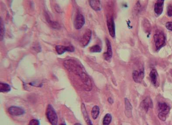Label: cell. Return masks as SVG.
<instances>
[{"label":"cell","mask_w":172,"mask_h":125,"mask_svg":"<svg viewBox=\"0 0 172 125\" xmlns=\"http://www.w3.org/2000/svg\"><path fill=\"white\" fill-rule=\"evenodd\" d=\"M125 107H126V115L127 117L130 118L131 117L132 115V107L131 104L130 103L129 100L127 98L125 99Z\"/></svg>","instance_id":"5bb4252c"},{"label":"cell","mask_w":172,"mask_h":125,"mask_svg":"<svg viewBox=\"0 0 172 125\" xmlns=\"http://www.w3.org/2000/svg\"><path fill=\"white\" fill-rule=\"evenodd\" d=\"M74 125H82L81 124H79V123H76V124H74Z\"/></svg>","instance_id":"83f0119b"},{"label":"cell","mask_w":172,"mask_h":125,"mask_svg":"<svg viewBox=\"0 0 172 125\" xmlns=\"http://www.w3.org/2000/svg\"><path fill=\"white\" fill-rule=\"evenodd\" d=\"M81 111H82V114L84 116V119L86 121L87 125H93L92 123L91 120L90 119L89 116L88 115L87 112L86 110V107L84 104H82L81 105Z\"/></svg>","instance_id":"9a60e30c"},{"label":"cell","mask_w":172,"mask_h":125,"mask_svg":"<svg viewBox=\"0 0 172 125\" xmlns=\"http://www.w3.org/2000/svg\"><path fill=\"white\" fill-rule=\"evenodd\" d=\"M56 52L59 55H62L65 53L66 51L68 52H74L75 48L73 46H64L62 45H57L56 47Z\"/></svg>","instance_id":"52a82bcc"},{"label":"cell","mask_w":172,"mask_h":125,"mask_svg":"<svg viewBox=\"0 0 172 125\" xmlns=\"http://www.w3.org/2000/svg\"><path fill=\"white\" fill-rule=\"evenodd\" d=\"M107 25L110 34L112 38H114L115 36V29L113 18H111L108 20Z\"/></svg>","instance_id":"30bf717a"},{"label":"cell","mask_w":172,"mask_h":125,"mask_svg":"<svg viewBox=\"0 0 172 125\" xmlns=\"http://www.w3.org/2000/svg\"><path fill=\"white\" fill-rule=\"evenodd\" d=\"M11 90V87L9 85L6 83H0V91L1 92H9Z\"/></svg>","instance_id":"ac0fdd59"},{"label":"cell","mask_w":172,"mask_h":125,"mask_svg":"<svg viewBox=\"0 0 172 125\" xmlns=\"http://www.w3.org/2000/svg\"><path fill=\"white\" fill-rule=\"evenodd\" d=\"M60 125H66L65 124H61Z\"/></svg>","instance_id":"f1b7e54d"},{"label":"cell","mask_w":172,"mask_h":125,"mask_svg":"<svg viewBox=\"0 0 172 125\" xmlns=\"http://www.w3.org/2000/svg\"><path fill=\"white\" fill-rule=\"evenodd\" d=\"M144 77V70H141L139 71L134 70L132 72V77L134 81L137 83L142 82Z\"/></svg>","instance_id":"ba28073f"},{"label":"cell","mask_w":172,"mask_h":125,"mask_svg":"<svg viewBox=\"0 0 172 125\" xmlns=\"http://www.w3.org/2000/svg\"><path fill=\"white\" fill-rule=\"evenodd\" d=\"M46 20L47 22L50 25L51 27H52V28H54V29H60V25L58 23L56 22L53 21H51V20L50 18H49V16L47 15H46Z\"/></svg>","instance_id":"e0dca14e"},{"label":"cell","mask_w":172,"mask_h":125,"mask_svg":"<svg viewBox=\"0 0 172 125\" xmlns=\"http://www.w3.org/2000/svg\"><path fill=\"white\" fill-rule=\"evenodd\" d=\"M167 15L169 17H172V4H170L167 7Z\"/></svg>","instance_id":"cb8c5ba5"},{"label":"cell","mask_w":172,"mask_h":125,"mask_svg":"<svg viewBox=\"0 0 172 125\" xmlns=\"http://www.w3.org/2000/svg\"><path fill=\"white\" fill-rule=\"evenodd\" d=\"M108 102L110 104H112L114 103V101L110 97V98H109L108 99Z\"/></svg>","instance_id":"4316f807"},{"label":"cell","mask_w":172,"mask_h":125,"mask_svg":"<svg viewBox=\"0 0 172 125\" xmlns=\"http://www.w3.org/2000/svg\"><path fill=\"white\" fill-rule=\"evenodd\" d=\"M156 47L157 50L160 49L164 45L166 42V37L162 32H157L154 36Z\"/></svg>","instance_id":"3957f363"},{"label":"cell","mask_w":172,"mask_h":125,"mask_svg":"<svg viewBox=\"0 0 172 125\" xmlns=\"http://www.w3.org/2000/svg\"><path fill=\"white\" fill-rule=\"evenodd\" d=\"M90 4L93 9L95 11H99L101 10V1L98 0H91L90 1Z\"/></svg>","instance_id":"2e32d148"},{"label":"cell","mask_w":172,"mask_h":125,"mask_svg":"<svg viewBox=\"0 0 172 125\" xmlns=\"http://www.w3.org/2000/svg\"><path fill=\"white\" fill-rule=\"evenodd\" d=\"M164 2V1L158 0L154 6V10L156 14L157 15H160L162 14L163 11Z\"/></svg>","instance_id":"7c38bea8"},{"label":"cell","mask_w":172,"mask_h":125,"mask_svg":"<svg viewBox=\"0 0 172 125\" xmlns=\"http://www.w3.org/2000/svg\"><path fill=\"white\" fill-rule=\"evenodd\" d=\"M8 112L9 114L15 116H20L23 115L25 113V110L22 108L16 106H12L8 109Z\"/></svg>","instance_id":"8992f818"},{"label":"cell","mask_w":172,"mask_h":125,"mask_svg":"<svg viewBox=\"0 0 172 125\" xmlns=\"http://www.w3.org/2000/svg\"><path fill=\"white\" fill-rule=\"evenodd\" d=\"M153 107V103L150 97H147L141 102V107L145 111L147 112L150 108Z\"/></svg>","instance_id":"8fae6325"},{"label":"cell","mask_w":172,"mask_h":125,"mask_svg":"<svg viewBox=\"0 0 172 125\" xmlns=\"http://www.w3.org/2000/svg\"><path fill=\"white\" fill-rule=\"evenodd\" d=\"M112 120V116L110 114H106L103 119V125H109L110 124Z\"/></svg>","instance_id":"44dd1931"},{"label":"cell","mask_w":172,"mask_h":125,"mask_svg":"<svg viewBox=\"0 0 172 125\" xmlns=\"http://www.w3.org/2000/svg\"><path fill=\"white\" fill-rule=\"evenodd\" d=\"M100 113V109L97 106H95L93 107L91 111V115L93 120H96L98 117Z\"/></svg>","instance_id":"d6986e66"},{"label":"cell","mask_w":172,"mask_h":125,"mask_svg":"<svg viewBox=\"0 0 172 125\" xmlns=\"http://www.w3.org/2000/svg\"><path fill=\"white\" fill-rule=\"evenodd\" d=\"M170 107L166 103H159L158 104V117L162 121H166L167 116L170 111Z\"/></svg>","instance_id":"7a4b0ae2"},{"label":"cell","mask_w":172,"mask_h":125,"mask_svg":"<svg viewBox=\"0 0 172 125\" xmlns=\"http://www.w3.org/2000/svg\"><path fill=\"white\" fill-rule=\"evenodd\" d=\"M85 23V17L82 14H78L74 21V27L76 29H81Z\"/></svg>","instance_id":"5b68a950"},{"label":"cell","mask_w":172,"mask_h":125,"mask_svg":"<svg viewBox=\"0 0 172 125\" xmlns=\"http://www.w3.org/2000/svg\"><path fill=\"white\" fill-rule=\"evenodd\" d=\"M28 125H40V122L39 120H36V119H33V120H31Z\"/></svg>","instance_id":"603a6c76"},{"label":"cell","mask_w":172,"mask_h":125,"mask_svg":"<svg viewBox=\"0 0 172 125\" xmlns=\"http://www.w3.org/2000/svg\"><path fill=\"white\" fill-rule=\"evenodd\" d=\"M1 24H0V38L1 41H2L4 38V34H5V27H4V23L2 19L1 18V21H0Z\"/></svg>","instance_id":"ffe728a7"},{"label":"cell","mask_w":172,"mask_h":125,"mask_svg":"<svg viewBox=\"0 0 172 125\" xmlns=\"http://www.w3.org/2000/svg\"><path fill=\"white\" fill-rule=\"evenodd\" d=\"M105 41L108 50L106 53H104V56L106 60H108L111 58L112 56V51L111 44L108 39H106Z\"/></svg>","instance_id":"4fadbf2b"},{"label":"cell","mask_w":172,"mask_h":125,"mask_svg":"<svg viewBox=\"0 0 172 125\" xmlns=\"http://www.w3.org/2000/svg\"><path fill=\"white\" fill-rule=\"evenodd\" d=\"M166 26L167 29L172 31V21L168 22L166 24Z\"/></svg>","instance_id":"d4e9b609"},{"label":"cell","mask_w":172,"mask_h":125,"mask_svg":"<svg viewBox=\"0 0 172 125\" xmlns=\"http://www.w3.org/2000/svg\"><path fill=\"white\" fill-rule=\"evenodd\" d=\"M91 30L90 29H87L80 41V45L82 47H85L89 44L91 40Z\"/></svg>","instance_id":"277c9868"},{"label":"cell","mask_w":172,"mask_h":125,"mask_svg":"<svg viewBox=\"0 0 172 125\" xmlns=\"http://www.w3.org/2000/svg\"><path fill=\"white\" fill-rule=\"evenodd\" d=\"M56 8H57V9H56V11H57V12H58V13H61V8H60V7L56 5V6H55V9H56Z\"/></svg>","instance_id":"484cf974"},{"label":"cell","mask_w":172,"mask_h":125,"mask_svg":"<svg viewBox=\"0 0 172 125\" xmlns=\"http://www.w3.org/2000/svg\"><path fill=\"white\" fill-rule=\"evenodd\" d=\"M101 50V47L98 45H95L90 48V51L92 53H100Z\"/></svg>","instance_id":"7402d4cb"},{"label":"cell","mask_w":172,"mask_h":125,"mask_svg":"<svg viewBox=\"0 0 172 125\" xmlns=\"http://www.w3.org/2000/svg\"><path fill=\"white\" fill-rule=\"evenodd\" d=\"M150 78L152 84L156 87L159 86V76L155 69H153L150 73Z\"/></svg>","instance_id":"9c48e42d"},{"label":"cell","mask_w":172,"mask_h":125,"mask_svg":"<svg viewBox=\"0 0 172 125\" xmlns=\"http://www.w3.org/2000/svg\"><path fill=\"white\" fill-rule=\"evenodd\" d=\"M46 115L48 120L52 125H57L58 118L57 113L52 106L50 104L48 106L46 112Z\"/></svg>","instance_id":"6da1fadb"}]
</instances>
